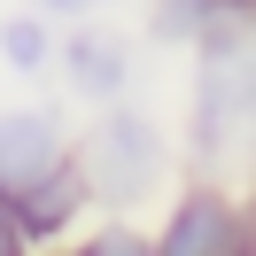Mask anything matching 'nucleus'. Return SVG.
<instances>
[{"instance_id":"nucleus-10","label":"nucleus","mask_w":256,"mask_h":256,"mask_svg":"<svg viewBox=\"0 0 256 256\" xmlns=\"http://www.w3.org/2000/svg\"><path fill=\"white\" fill-rule=\"evenodd\" d=\"M39 16H54V24H78V16H101V8H116V0H32Z\"/></svg>"},{"instance_id":"nucleus-1","label":"nucleus","mask_w":256,"mask_h":256,"mask_svg":"<svg viewBox=\"0 0 256 256\" xmlns=\"http://www.w3.org/2000/svg\"><path fill=\"white\" fill-rule=\"evenodd\" d=\"M186 124H194V156L202 163H218L225 148H240L256 132V8H240V16H225L218 32L194 39Z\"/></svg>"},{"instance_id":"nucleus-3","label":"nucleus","mask_w":256,"mask_h":256,"mask_svg":"<svg viewBox=\"0 0 256 256\" xmlns=\"http://www.w3.org/2000/svg\"><path fill=\"white\" fill-rule=\"evenodd\" d=\"M256 210L233 202L225 186H210V178H194V186L171 194V210L156 218V256H248L256 248Z\"/></svg>"},{"instance_id":"nucleus-7","label":"nucleus","mask_w":256,"mask_h":256,"mask_svg":"<svg viewBox=\"0 0 256 256\" xmlns=\"http://www.w3.org/2000/svg\"><path fill=\"white\" fill-rule=\"evenodd\" d=\"M240 8H256V0H156V47H194L202 32H218L225 16H240Z\"/></svg>"},{"instance_id":"nucleus-2","label":"nucleus","mask_w":256,"mask_h":256,"mask_svg":"<svg viewBox=\"0 0 256 256\" xmlns=\"http://www.w3.org/2000/svg\"><path fill=\"white\" fill-rule=\"evenodd\" d=\"M78 163H86V186H94L101 210H140L171 178V132L148 109H132V101H101Z\"/></svg>"},{"instance_id":"nucleus-4","label":"nucleus","mask_w":256,"mask_h":256,"mask_svg":"<svg viewBox=\"0 0 256 256\" xmlns=\"http://www.w3.org/2000/svg\"><path fill=\"white\" fill-rule=\"evenodd\" d=\"M70 148L78 140H70V116L54 101H8L0 109V202H16L32 178H47Z\"/></svg>"},{"instance_id":"nucleus-5","label":"nucleus","mask_w":256,"mask_h":256,"mask_svg":"<svg viewBox=\"0 0 256 256\" xmlns=\"http://www.w3.org/2000/svg\"><path fill=\"white\" fill-rule=\"evenodd\" d=\"M54 70H62L70 101H94V109L101 101H124L132 94V39L94 24V16H78L70 32H54Z\"/></svg>"},{"instance_id":"nucleus-8","label":"nucleus","mask_w":256,"mask_h":256,"mask_svg":"<svg viewBox=\"0 0 256 256\" xmlns=\"http://www.w3.org/2000/svg\"><path fill=\"white\" fill-rule=\"evenodd\" d=\"M0 62L16 70V78H47L54 70V16H39V8L8 16L0 24Z\"/></svg>"},{"instance_id":"nucleus-6","label":"nucleus","mask_w":256,"mask_h":256,"mask_svg":"<svg viewBox=\"0 0 256 256\" xmlns=\"http://www.w3.org/2000/svg\"><path fill=\"white\" fill-rule=\"evenodd\" d=\"M86 210H94V186H86V163H78V148H70L47 178H32V186L8 202V225H16L24 248H54V240H70V225H86Z\"/></svg>"},{"instance_id":"nucleus-9","label":"nucleus","mask_w":256,"mask_h":256,"mask_svg":"<svg viewBox=\"0 0 256 256\" xmlns=\"http://www.w3.org/2000/svg\"><path fill=\"white\" fill-rule=\"evenodd\" d=\"M86 256H156V240H148L140 225H132L124 210H116L109 225H94V233H86Z\"/></svg>"}]
</instances>
